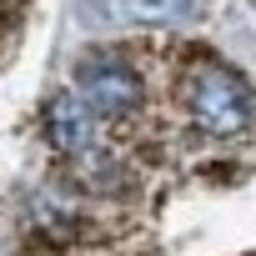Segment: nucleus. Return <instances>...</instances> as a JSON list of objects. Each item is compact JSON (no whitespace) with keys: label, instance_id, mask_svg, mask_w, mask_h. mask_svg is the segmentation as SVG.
<instances>
[{"label":"nucleus","instance_id":"4","mask_svg":"<svg viewBox=\"0 0 256 256\" xmlns=\"http://www.w3.org/2000/svg\"><path fill=\"white\" fill-rule=\"evenodd\" d=\"M106 10L126 26H171L191 10V0H106Z\"/></svg>","mask_w":256,"mask_h":256},{"label":"nucleus","instance_id":"1","mask_svg":"<svg viewBox=\"0 0 256 256\" xmlns=\"http://www.w3.org/2000/svg\"><path fill=\"white\" fill-rule=\"evenodd\" d=\"M186 100H191V116L206 126L211 136H236L251 126V90L236 70L216 66V60H201L186 80Z\"/></svg>","mask_w":256,"mask_h":256},{"label":"nucleus","instance_id":"3","mask_svg":"<svg viewBox=\"0 0 256 256\" xmlns=\"http://www.w3.org/2000/svg\"><path fill=\"white\" fill-rule=\"evenodd\" d=\"M46 136H50V146L56 151H86L90 141H96V116L80 106V96L76 90H60V96H50V106H46Z\"/></svg>","mask_w":256,"mask_h":256},{"label":"nucleus","instance_id":"2","mask_svg":"<svg viewBox=\"0 0 256 256\" xmlns=\"http://www.w3.org/2000/svg\"><path fill=\"white\" fill-rule=\"evenodd\" d=\"M76 96L90 116H126L141 106V76L116 56H86L76 66Z\"/></svg>","mask_w":256,"mask_h":256}]
</instances>
